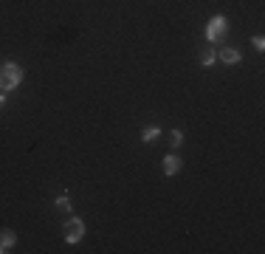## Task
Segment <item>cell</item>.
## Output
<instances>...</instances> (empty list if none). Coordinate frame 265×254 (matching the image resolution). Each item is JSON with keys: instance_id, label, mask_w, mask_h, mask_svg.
<instances>
[{"instance_id": "cell-1", "label": "cell", "mask_w": 265, "mask_h": 254, "mask_svg": "<svg viewBox=\"0 0 265 254\" xmlns=\"http://www.w3.org/2000/svg\"><path fill=\"white\" fill-rule=\"evenodd\" d=\"M23 82V68L14 65V62H6L0 65V90H11Z\"/></svg>"}, {"instance_id": "cell-2", "label": "cell", "mask_w": 265, "mask_h": 254, "mask_svg": "<svg viewBox=\"0 0 265 254\" xmlns=\"http://www.w3.org/2000/svg\"><path fill=\"white\" fill-rule=\"evenodd\" d=\"M62 235H65L68 243H76V240H82V235H85V223H82L79 217H74V220L65 223V232H62Z\"/></svg>"}, {"instance_id": "cell-3", "label": "cell", "mask_w": 265, "mask_h": 254, "mask_svg": "<svg viewBox=\"0 0 265 254\" xmlns=\"http://www.w3.org/2000/svg\"><path fill=\"white\" fill-rule=\"evenodd\" d=\"M226 31V17H215L212 23H209V29H206V37L209 40H217L220 34Z\"/></svg>"}, {"instance_id": "cell-4", "label": "cell", "mask_w": 265, "mask_h": 254, "mask_svg": "<svg viewBox=\"0 0 265 254\" xmlns=\"http://www.w3.org/2000/svg\"><path fill=\"white\" fill-rule=\"evenodd\" d=\"M178 169H181V158H178V156H167V158H164V172H167V175H175Z\"/></svg>"}, {"instance_id": "cell-5", "label": "cell", "mask_w": 265, "mask_h": 254, "mask_svg": "<svg viewBox=\"0 0 265 254\" xmlns=\"http://www.w3.org/2000/svg\"><path fill=\"white\" fill-rule=\"evenodd\" d=\"M220 59L228 62V65H234V62H240V51H237V48H223V51H220Z\"/></svg>"}, {"instance_id": "cell-6", "label": "cell", "mask_w": 265, "mask_h": 254, "mask_svg": "<svg viewBox=\"0 0 265 254\" xmlns=\"http://www.w3.org/2000/svg\"><path fill=\"white\" fill-rule=\"evenodd\" d=\"M14 240H17L14 232H3V235H0V254L9 252V246H14Z\"/></svg>"}, {"instance_id": "cell-7", "label": "cell", "mask_w": 265, "mask_h": 254, "mask_svg": "<svg viewBox=\"0 0 265 254\" xmlns=\"http://www.w3.org/2000/svg\"><path fill=\"white\" fill-rule=\"evenodd\" d=\"M215 57H217V54H215V48H212V45H203V51H200V62H203L206 68L212 65V62H215Z\"/></svg>"}, {"instance_id": "cell-8", "label": "cell", "mask_w": 265, "mask_h": 254, "mask_svg": "<svg viewBox=\"0 0 265 254\" xmlns=\"http://www.w3.org/2000/svg\"><path fill=\"white\" fill-rule=\"evenodd\" d=\"M161 136V130H158V127H147V130H144V133H141V141H155V138Z\"/></svg>"}, {"instance_id": "cell-9", "label": "cell", "mask_w": 265, "mask_h": 254, "mask_svg": "<svg viewBox=\"0 0 265 254\" xmlns=\"http://www.w3.org/2000/svg\"><path fill=\"white\" fill-rule=\"evenodd\" d=\"M57 209H59V212H68V209H71V198L68 195H59L57 198Z\"/></svg>"}, {"instance_id": "cell-10", "label": "cell", "mask_w": 265, "mask_h": 254, "mask_svg": "<svg viewBox=\"0 0 265 254\" xmlns=\"http://www.w3.org/2000/svg\"><path fill=\"white\" fill-rule=\"evenodd\" d=\"M181 141H184V133H181V130H172V133H169V144L178 147Z\"/></svg>"}, {"instance_id": "cell-11", "label": "cell", "mask_w": 265, "mask_h": 254, "mask_svg": "<svg viewBox=\"0 0 265 254\" xmlns=\"http://www.w3.org/2000/svg\"><path fill=\"white\" fill-rule=\"evenodd\" d=\"M251 42H254V48H260V51L265 48V40H263V37H254V40H251Z\"/></svg>"}, {"instance_id": "cell-12", "label": "cell", "mask_w": 265, "mask_h": 254, "mask_svg": "<svg viewBox=\"0 0 265 254\" xmlns=\"http://www.w3.org/2000/svg\"><path fill=\"white\" fill-rule=\"evenodd\" d=\"M3 105H6V96H3V90H0V108H3Z\"/></svg>"}]
</instances>
